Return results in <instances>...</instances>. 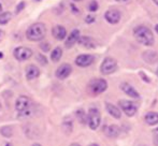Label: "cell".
I'll return each instance as SVG.
<instances>
[{"instance_id":"cell-35","label":"cell","mask_w":158,"mask_h":146,"mask_svg":"<svg viewBox=\"0 0 158 146\" xmlns=\"http://www.w3.org/2000/svg\"><path fill=\"white\" fill-rule=\"evenodd\" d=\"M32 146H41V145H40V144H37V143H35V144H33Z\"/></svg>"},{"instance_id":"cell-13","label":"cell","mask_w":158,"mask_h":146,"mask_svg":"<svg viewBox=\"0 0 158 146\" xmlns=\"http://www.w3.org/2000/svg\"><path fill=\"white\" fill-rule=\"evenodd\" d=\"M79 38H80V31H79V30H77V29L72 30V32L69 34V37L67 38V40H66V43H64L66 47H68V48L72 47V46L74 45L77 41H79Z\"/></svg>"},{"instance_id":"cell-17","label":"cell","mask_w":158,"mask_h":146,"mask_svg":"<svg viewBox=\"0 0 158 146\" xmlns=\"http://www.w3.org/2000/svg\"><path fill=\"white\" fill-rule=\"evenodd\" d=\"M106 111H108L109 114H110L111 116L114 117V118L119 119L122 117L121 110H119L117 107H115L114 104H111V103H106Z\"/></svg>"},{"instance_id":"cell-21","label":"cell","mask_w":158,"mask_h":146,"mask_svg":"<svg viewBox=\"0 0 158 146\" xmlns=\"http://www.w3.org/2000/svg\"><path fill=\"white\" fill-rule=\"evenodd\" d=\"M10 12H1L0 13V25H6L11 19Z\"/></svg>"},{"instance_id":"cell-2","label":"cell","mask_w":158,"mask_h":146,"mask_svg":"<svg viewBox=\"0 0 158 146\" xmlns=\"http://www.w3.org/2000/svg\"><path fill=\"white\" fill-rule=\"evenodd\" d=\"M46 27L43 23H35L29 26L26 31V37L29 41H40L45 37Z\"/></svg>"},{"instance_id":"cell-19","label":"cell","mask_w":158,"mask_h":146,"mask_svg":"<svg viewBox=\"0 0 158 146\" xmlns=\"http://www.w3.org/2000/svg\"><path fill=\"white\" fill-rule=\"evenodd\" d=\"M79 42L82 46L84 47H87V48H94L96 46V43L95 41L89 37H82V38H79Z\"/></svg>"},{"instance_id":"cell-14","label":"cell","mask_w":158,"mask_h":146,"mask_svg":"<svg viewBox=\"0 0 158 146\" xmlns=\"http://www.w3.org/2000/svg\"><path fill=\"white\" fill-rule=\"evenodd\" d=\"M103 132L109 138H116V136H118V134L121 133V129H119V127H117L116 125H110V126L104 127Z\"/></svg>"},{"instance_id":"cell-37","label":"cell","mask_w":158,"mask_h":146,"mask_svg":"<svg viewBox=\"0 0 158 146\" xmlns=\"http://www.w3.org/2000/svg\"><path fill=\"white\" fill-rule=\"evenodd\" d=\"M6 146H12V144H10V143H9V144H6Z\"/></svg>"},{"instance_id":"cell-18","label":"cell","mask_w":158,"mask_h":146,"mask_svg":"<svg viewBox=\"0 0 158 146\" xmlns=\"http://www.w3.org/2000/svg\"><path fill=\"white\" fill-rule=\"evenodd\" d=\"M146 124L151 126H154L158 124V113L157 112H148L144 117Z\"/></svg>"},{"instance_id":"cell-9","label":"cell","mask_w":158,"mask_h":146,"mask_svg":"<svg viewBox=\"0 0 158 146\" xmlns=\"http://www.w3.org/2000/svg\"><path fill=\"white\" fill-rule=\"evenodd\" d=\"M94 61H95L94 56H93V55H89V54L80 55V56H77V59H75V63H77V66L82 67V68L88 67V66L92 65Z\"/></svg>"},{"instance_id":"cell-38","label":"cell","mask_w":158,"mask_h":146,"mask_svg":"<svg viewBox=\"0 0 158 146\" xmlns=\"http://www.w3.org/2000/svg\"><path fill=\"white\" fill-rule=\"evenodd\" d=\"M156 73H157V76H158V68H157V71H156Z\"/></svg>"},{"instance_id":"cell-7","label":"cell","mask_w":158,"mask_h":146,"mask_svg":"<svg viewBox=\"0 0 158 146\" xmlns=\"http://www.w3.org/2000/svg\"><path fill=\"white\" fill-rule=\"evenodd\" d=\"M15 59L19 61H25L29 59L32 56V51L29 47H25V46H19L16 47L13 52Z\"/></svg>"},{"instance_id":"cell-3","label":"cell","mask_w":158,"mask_h":146,"mask_svg":"<svg viewBox=\"0 0 158 146\" xmlns=\"http://www.w3.org/2000/svg\"><path fill=\"white\" fill-rule=\"evenodd\" d=\"M108 88V83L103 79H95L88 84V90L92 95H100L106 91Z\"/></svg>"},{"instance_id":"cell-29","label":"cell","mask_w":158,"mask_h":146,"mask_svg":"<svg viewBox=\"0 0 158 146\" xmlns=\"http://www.w3.org/2000/svg\"><path fill=\"white\" fill-rule=\"evenodd\" d=\"M116 1H119V2H126V1H129V0H116Z\"/></svg>"},{"instance_id":"cell-4","label":"cell","mask_w":158,"mask_h":146,"mask_svg":"<svg viewBox=\"0 0 158 146\" xmlns=\"http://www.w3.org/2000/svg\"><path fill=\"white\" fill-rule=\"evenodd\" d=\"M117 70V63L115 59L111 58V57H106L104 60L102 61L101 67H100V71L102 74H112Z\"/></svg>"},{"instance_id":"cell-6","label":"cell","mask_w":158,"mask_h":146,"mask_svg":"<svg viewBox=\"0 0 158 146\" xmlns=\"http://www.w3.org/2000/svg\"><path fill=\"white\" fill-rule=\"evenodd\" d=\"M118 105L121 107V110L127 115V116L131 117L135 114H137L138 112V105L135 104L132 101H128V100H121L118 102Z\"/></svg>"},{"instance_id":"cell-26","label":"cell","mask_w":158,"mask_h":146,"mask_svg":"<svg viewBox=\"0 0 158 146\" xmlns=\"http://www.w3.org/2000/svg\"><path fill=\"white\" fill-rule=\"evenodd\" d=\"M41 48H42V51H44V52H48V50H50V45L48 44H41Z\"/></svg>"},{"instance_id":"cell-24","label":"cell","mask_w":158,"mask_h":146,"mask_svg":"<svg viewBox=\"0 0 158 146\" xmlns=\"http://www.w3.org/2000/svg\"><path fill=\"white\" fill-rule=\"evenodd\" d=\"M38 60L40 61L41 65H48V60H46L45 56H42V55H38Z\"/></svg>"},{"instance_id":"cell-27","label":"cell","mask_w":158,"mask_h":146,"mask_svg":"<svg viewBox=\"0 0 158 146\" xmlns=\"http://www.w3.org/2000/svg\"><path fill=\"white\" fill-rule=\"evenodd\" d=\"M3 36H4L3 31H2V30H0V41H1V39L3 38Z\"/></svg>"},{"instance_id":"cell-33","label":"cell","mask_w":158,"mask_h":146,"mask_svg":"<svg viewBox=\"0 0 158 146\" xmlns=\"http://www.w3.org/2000/svg\"><path fill=\"white\" fill-rule=\"evenodd\" d=\"M153 1H154V2H155V3H156V4H157V6H158V0H153Z\"/></svg>"},{"instance_id":"cell-22","label":"cell","mask_w":158,"mask_h":146,"mask_svg":"<svg viewBox=\"0 0 158 146\" xmlns=\"http://www.w3.org/2000/svg\"><path fill=\"white\" fill-rule=\"evenodd\" d=\"M77 118H79V120L81 121L82 124L85 123L86 119H87V117H86V115H85V113H84V111H82V110L77 111Z\"/></svg>"},{"instance_id":"cell-25","label":"cell","mask_w":158,"mask_h":146,"mask_svg":"<svg viewBox=\"0 0 158 146\" xmlns=\"http://www.w3.org/2000/svg\"><path fill=\"white\" fill-rule=\"evenodd\" d=\"M85 21H86V23L92 24L93 22L95 21V15H87V17L85 18Z\"/></svg>"},{"instance_id":"cell-39","label":"cell","mask_w":158,"mask_h":146,"mask_svg":"<svg viewBox=\"0 0 158 146\" xmlns=\"http://www.w3.org/2000/svg\"><path fill=\"white\" fill-rule=\"evenodd\" d=\"M73 1H81V0H73Z\"/></svg>"},{"instance_id":"cell-8","label":"cell","mask_w":158,"mask_h":146,"mask_svg":"<svg viewBox=\"0 0 158 146\" xmlns=\"http://www.w3.org/2000/svg\"><path fill=\"white\" fill-rule=\"evenodd\" d=\"M31 100H30L28 97L26 96H19L16 99V102H15V109L19 113H22L24 111H27L31 109Z\"/></svg>"},{"instance_id":"cell-34","label":"cell","mask_w":158,"mask_h":146,"mask_svg":"<svg viewBox=\"0 0 158 146\" xmlns=\"http://www.w3.org/2000/svg\"><path fill=\"white\" fill-rule=\"evenodd\" d=\"M2 57H3V54H2V53H0V58H2Z\"/></svg>"},{"instance_id":"cell-23","label":"cell","mask_w":158,"mask_h":146,"mask_svg":"<svg viewBox=\"0 0 158 146\" xmlns=\"http://www.w3.org/2000/svg\"><path fill=\"white\" fill-rule=\"evenodd\" d=\"M88 10L92 11V12H95V11L98 10V3L96 1H92L89 3V6H88Z\"/></svg>"},{"instance_id":"cell-15","label":"cell","mask_w":158,"mask_h":146,"mask_svg":"<svg viewBox=\"0 0 158 146\" xmlns=\"http://www.w3.org/2000/svg\"><path fill=\"white\" fill-rule=\"evenodd\" d=\"M121 89L123 90V91L125 92L126 95H128L129 97H131V98H135V99L140 98V96H139V94H138V91L135 89V88L132 87V86L130 85V84L123 83L121 85Z\"/></svg>"},{"instance_id":"cell-30","label":"cell","mask_w":158,"mask_h":146,"mask_svg":"<svg viewBox=\"0 0 158 146\" xmlns=\"http://www.w3.org/2000/svg\"><path fill=\"white\" fill-rule=\"evenodd\" d=\"M1 12H2V4L0 3V13H1Z\"/></svg>"},{"instance_id":"cell-36","label":"cell","mask_w":158,"mask_h":146,"mask_svg":"<svg viewBox=\"0 0 158 146\" xmlns=\"http://www.w3.org/2000/svg\"><path fill=\"white\" fill-rule=\"evenodd\" d=\"M89 146H99V145H97V144H92V145H89Z\"/></svg>"},{"instance_id":"cell-20","label":"cell","mask_w":158,"mask_h":146,"mask_svg":"<svg viewBox=\"0 0 158 146\" xmlns=\"http://www.w3.org/2000/svg\"><path fill=\"white\" fill-rule=\"evenodd\" d=\"M61 56H63V50L58 46V47H55L53 50L52 54H51V59H52L53 63H57V61L60 60Z\"/></svg>"},{"instance_id":"cell-32","label":"cell","mask_w":158,"mask_h":146,"mask_svg":"<svg viewBox=\"0 0 158 146\" xmlns=\"http://www.w3.org/2000/svg\"><path fill=\"white\" fill-rule=\"evenodd\" d=\"M70 146H80L79 144H75V143H74V144H71Z\"/></svg>"},{"instance_id":"cell-31","label":"cell","mask_w":158,"mask_h":146,"mask_svg":"<svg viewBox=\"0 0 158 146\" xmlns=\"http://www.w3.org/2000/svg\"><path fill=\"white\" fill-rule=\"evenodd\" d=\"M155 30H156V32H157V34H158V25L156 26V27H155Z\"/></svg>"},{"instance_id":"cell-1","label":"cell","mask_w":158,"mask_h":146,"mask_svg":"<svg viewBox=\"0 0 158 146\" xmlns=\"http://www.w3.org/2000/svg\"><path fill=\"white\" fill-rule=\"evenodd\" d=\"M133 34L137 41L139 43L143 44V45L151 46L154 44V34H153L152 30L148 28L146 26H138L135 30H133Z\"/></svg>"},{"instance_id":"cell-16","label":"cell","mask_w":158,"mask_h":146,"mask_svg":"<svg viewBox=\"0 0 158 146\" xmlns=\"http://www.w3.org/2000/svg\"><path fill=\"white\" fill-rule=\"evenodd\" d=\"M40 75V70L37 66L29 65L26 68V77L28 79H35Z\"/></svg>"},{"instance_id":"cell-11","label":"cell","mask_w":158,"mask_h":146,"mask_svg":"<svg viewBox=\"0 0 158 146\" xmlns=\"http://www.w3.org/2000/svg\"><path fill=\"white\" fill-rule=\"evenodd\" d=\"M71 72H72V67L69 63H63L56 70V76L59 79H64L71 74Z\"/></svg>"},{"instance_id":"cell-10","label":"cell","mask_w":158,"mask_h":146,"mask_svg":"<svg viewBox=\"0 0 158 146\" xmlns=\"http://www.w3.org/2000/svg\"><path fill=\"white\" fill-rule=\"evenodd\" d=\"M121 12L117 10H114V9H112V10H109L106 12V14H104V18H106V22H109L110 24H112V25H114V24H117L119 21H121Z\"/></svg>"},{"instance_id":"cell-5","label":"cell","mask_w":158,"mask_h":146,"mask_svg":"<svg viewBox=\"0 0 158 146\" xmlns=\"http://www.w3.org/2000/svg\"><path fill=\"white\" fill-rule=\"evenodd\" d=\"M87 121L88 126L92 130H96L100 125L101 121V117H100V113L97 109H90L87 115Z\"/></svg>"},{"instance_id":"cell-12","label":"cell","mask_w":158,"mask_h":146,"mask_svg":"<svg viewBox=\"0 0 158 146\" xmlns=\"http://www.w3.org/2000/svg\"><path fill=\"white\" fill-rule=\"evenodd\" d=\"M52 34L55 39L57 40H64L67 36V30L64 26L61 25H56L53 27L52 29Z\"/></svg>"},{"instance_id":"cell-28","label":"cell","mask_w":158,"mask_h":146,"mask_svg":"<svg viewBox=\"0 0 158 146\" xmlns=\"http://www.w3.org/2000/svg\"><path fill=\"white\" fill-rule=\"evenodd\" d=\"M155 143H156V145L158 146V134L156 136V138H155Z\"/></svg>"}]
</instances>
